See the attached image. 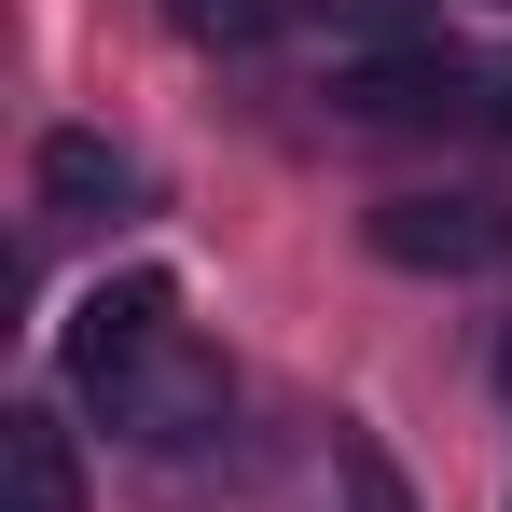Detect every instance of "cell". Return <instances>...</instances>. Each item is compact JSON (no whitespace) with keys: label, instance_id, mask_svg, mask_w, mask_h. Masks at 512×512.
<instances>
[{"label":"cell","instance_id":"1","mask_svg":"<svg viewBox=\"0 0 512 512\" xmlns=\"http://www.w3.org/2000/svg\"><path fill=\"white\" fill-rule=\"evenodd\" d=\"M333 111L346 125H457V111H485V70L457 42H388V56L333 70Z\"/></svg>","mask_w":512,"mask_h":512},{"label":"cell","instance_id":"2","mask_svg":"<svg viewBox=\"0 0 512 512\" xmlns=\"http://www.w3.org/2000/svg\"><path fill=\"white\" fill-rule=\"evenodd\" d=\"M374 250L402 277H499L512 263V208H485V194H388L374 208Z\"/></svg>","mask_w":512,"mask_h":512},{"label":"cell","instance_id":"3","mask_svg":"<svg viewBox=\"0 0 512 512\" xmlns=\"http://www.w3.org/2000/svg\"><path fill=\"white\" fill-rule=\"evenodd\" d=\"M167 333H180V291H167V277H97L84 305H70V388L111 402V388H125Z\"/></svg>","mask_w":512,"mask_h":512},{"label":"cell","instance_id":"4","mask_svg":"<svg viewBox=\"0 0 512 512\" xmlns=\"http://www.w3.org/2000/svg\"><path fill=\"white\" fill-rule=\"evenodd\" d=\"M222 402H236V388H222V360H208L194 333H167L125 388H111V402H97V416L125 429V443H208V429H222Z\"/></svg>","mask_w":512,"mask_h":512},{"label":"cell","instance_id":"5","mask_svg":"<svg viewBox=\"0 0 512 512\" xmlns=\"http://www.w3.org/2000/svg\"><path fill=\"white\" fill-rule=\"evenodd\" d=\"M139 194H153V180H139L125 139H97V125H56V139H42V208H56V222H139Z\"/></svg>","mask_w":512,"mask_h":512},{"label":"cell","instance_id":"6","mask_svg":"<svg viewBox=\"0 0 512 512\" xmlns=\"http://www.w3.org/2000/svg\"><path fill=\"white\" fill-rule=\"evenodd\" d=\"M0 457H14V512H84V457L56 416H0Z\"/></svg>","mask_w":512,"mask_h":512},{"label":"cell","instance_id":"7","mask_svg":"<svg viewBox=\"0 0 512 512\" xmlns=\"http://www.w3.org/2000/svg\"><path fill=\"white\" fill-rule=\"evenodd\" d=\"M333 485H346V512H416V485L388 471V443H374V429H333Z\"/></svg>","mask_w":512,"mask_h":512},{"label":"cell","instance_id":"8","mask_svg":"<svg viewBox=\"0 0 512 512\" xmlns=\"http://www.w3.org/2000/svg\"><path fill=\"white\" fill-rule=\"evenodd\" d=\"M167 14L194 42H263V28H277V0H167Z\"/></svg>","mask_w":512,"mask_h":512},{"label":"cell","instance_id":"9","mask_svg":"<svg viewBox=\"0 0 512 512\" xmlns=\"http://www.w3.org/2000/svg\"><path fill=\"white\" fill-rule=\"evenodd\" d=\"M471 125H499V139H512V56L485 70V111H471Z\"/></svg>","mask_w":512,"mask_h":512},{"label":"cell","instance_id":"10","mask_svg":"<svg viewBox=\"0 0 512 512\" xmlns=\"http://www.w3.org/2000/svg\"><path fill=\"white\" fill-rule=\"evenodd\" d=\"M499 402H512V333H499Z\"/></svg>","mask_w":512,"mask_h":512}]
</instances>
